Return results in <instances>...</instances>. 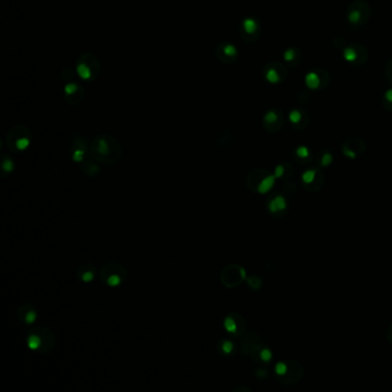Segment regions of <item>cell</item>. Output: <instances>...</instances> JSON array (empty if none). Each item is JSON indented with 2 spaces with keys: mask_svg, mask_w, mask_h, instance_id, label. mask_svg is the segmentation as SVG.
I'll list each match as a JSON object with an SVG mask.
<instances>
[{
  "mask_svg": "<svg viewBox=\"0 0 392 392\" xmlns=\"http://www.w3.org/2000/svg\"><path fill=\"white\" fill-rule=\"evenodd\" d=\"M90 153L95 161L105 165H114L121 159V145L110 135L95 136L90 145Z\"/></svg>",
  "mask_w": 392,
  "mask_h": 392,
  "instance_id": "6da1fadb",
  "label": "cell"
},
{
  "mask_svg": "<svg viewBox=\"0 0 392 392\" xmlns=\"http://www.w3.org/2000/svg\"><path fill=\"white\" fill-rule=\"evenodd\" d=\"M55 335L51 329L46 327H36L28 331L27 345L30 350L45 353L51 351L55 345Z\"/></svg>",
  "mask_w": 392,
  "mask_h": 392,
  "instance_id": "7a4b0ae2",
  "label": "cell"
},
{
  "mask_svg": "<svg viewBox=\"0 0 392 392\" xmlns=\"http://www.w3.org/2000/svg\"><path fill=\"white\" fill-rule=\"evenodd\" d=\"M76 75L84 82H94L101 73V63L99 59L91 52H86L77 58L75 64Z\"/></svg>",
  "mask_w": 392,
  "mask_h": 392,
  "instance_id": "3957f363",
  "label": "cell"
},
{
  "mask_svg": "<svg viewBox=\"0 0 392 392\" xmlns=\"http://www.w3.org/2000/svg\"><path fill=\"white\" fill-rule=\"evenodd\" d=\"M6 144L12 152H22L31 144V132L23 125H14L6 135Z\"/></svg>",
  "mask_w": 392,
  "mask_h": 392,
  "instance_id": "277c9868",
  "label": "cell"
},
{
  "mask_svg": "<svg viewBox=\"0 0 392 392\" xmlns=\"http://www.w3.org/2000/svg\"><path fill=\"white\" fill-rule=\"evenodd\" d=\"M126 277H128V271L121 264H117V262H109L100 270L101 281L110 288L121 285Z\"/></svg>",
  "mask_w": 392,
  "mask_h": 392,
  "instance_id": "5b68a950",
  "label": "cell"
},
{
  "mask_svg": "<svg viewBox=\"0 0 392 392\" xmlns=\"http://www.w3.org/2000/svg\"><path fill=\"white\" fill-rule=\"evenodd\" d=\"M370 17V7L366 1L357 0L348 6L346 11L347 22L353 28H360L368 22Z\"/></svg>",
  "mask_w": 392,
  "mask_h": 392,
  "instance_id": "8992f818",
  "label": "cell"
},
{
  "mask_svg": "<svg viewBox=\"0 0 392 392\" xmlns=\"http://www.w3.org/2000/svg\"><path fill=\"white\" fill-rule=\"evenodd\" d=\"M343 59L350 66L359 67L368 60V50L365 45L359 43H352L343 48Z\"/></svg>",
  "mask_w": 392,
  "mask_h": 392,
  "instance_id": "52a82bcc",
  "label": "cell"
},
{
  "mask_svg": "<svg viewBox=\"0 0 392 392\" xmlns=\"http://www.w3.org/2000/svg\"><path fill=\"white\" fill-rule=\"evenodd\" d=\"M262 76L265 81L271 85H277L283 83L288 77V68L283 63L273 61L267 63L262 69Z\"/></svg>",
  "mask_w": 392,
  "mask_h": 392,
  "instance_id": "ba28073f",
  "label": "cell"
},
{
  "mask_svg": "<svg viewBox=\"0 0 392 392\" xmlns=\"http://www.w3.org/2000/svg\"><path fill=\"white\" fill-rule=\"evenodd\" d=\"M305 84L312 91H319L330 84V75L323 68H314L305 75Z\"/></svg>",
  "mask_w": 392,
  "mask_h": 392,
  "instance_id": "9c48e42d",
  "label": "cell"
},
{
  "mask_svg": "<svg viewBox=\"0 0 392 392\" xmlns=\"http://www.w3.org/2000/svg\"><path fill=\"white\" fill-rule=\"evenodd\" d=\"M239 35L245 43H254L261 35V24L255 17L243 18L239 26Z\"/></svg>",
  "mask_w": 392,
  "mask_h": 392,
  "instance_id": "30bf717a",
  "label": "cell"
},
{
  "mask_svg": "<svg viewBox=\"0 0 392 392\" xmlns=\"http://www.w3.org/2000/svg\"><path fill=\"white\" fill-rule=\"evenodd\" d=\"M244 279L245 271L238 265H229L221 273V282L227 288H236Z\"/></svg>",
  "mask_w": 392,
  "mask_h": 392,
  "instance_id": "8fae6325",
  "label": "cell"
},
{
  "mask_svg": "<svg viewBox=\"0 0 392 392\" xmlns=\"http://www.w3.org/2000/svg\"><path fill=\"white\" fill-rule=\"evenodd\" d=\"M215 55L218 60L223 64H231L239 57V51L237 46L230 42H222L215 48Z\"/></svg>",
  "mask_w": 392,
  "mask_h": 392,
  "instance_id": "7c38bea8",
  "label": "cell"
},
{
  "mask_svg": "<svg viewBox=\"0 0 392 392\" xmlns=\"http://www.w3.org/2000/svg\"><path fill=\"white\" fill-rule=\"evenodd\" d=\"M284 123V116L282 110L277 109H270L262 116V126L268 132H277L281 130Z\"/></svg>",
  "mask_w": 392,
  "mask_h": 392,
  "instance_id": "4fadbf2b",
  "label": "cell"
},
{
  "mask_svg": "<svg viewBox=\"0 0 392 392\" xmlns=\"http://www.w3.org/2000/svg\"><path fill=\"white\" fill-rule=\"evenodd\" d=\"M63 97L64 100L69 105H78L84 99V88L81 83L68 82L63 86Z\"/></svg>",
  "mask_w": 392,
  "mask_h": 392,
  "instance_id": "5bb4252c",
  "label": "cell"
},
{
  "mask_svg": "<svg viewBox=\"0 0 392 392\" xmlns=\"http://www.w3.org/2000/svg\"><path fill=\"white\" fill-rule=\"evenodd\" d=\"M86 153H88V144L82 136L74 137L73 143L70 145V158L74 162L81 163L84 161Z\"/></svg>",
  "mask_w": 392,
  "mask_h": 392,
  "instance_id": "9a60e30c",
  "label": "cell"
},
{
  "mask_svg": "<svg viewBox=\"0 0 392 392\" xmlns=\"http://www.w3.org/2000/svg\"><path fill=\"white\" fill-rule=\"evenodd\" d=\"M289 121L296 130H304L310 125V115L305 110L293 109L289 113Z\"/></svg>",
  "mask_w": 392,
  "mask_h": 392,
  "instance_id": "2e32d148",
  "label": "cell"
},
{
  "mask_svg": "<svg viewBox=\"0 0 392 392\" xmlns=\"http://www.w3.org/2000/svg\"><path fill=\"white\" fill-rule=\"evenodd\" d=\"M224 328L228 332L235 336H238L244 330V321L238 314H230L225 317Z\"/></svg>",
  "mask_w": 392,
  "mask_h": 392,
  "instance_id": "e0dca14e",
  "label": "cell"
},
{
  "mask_svg": "<svg viewBox=\"0 0 392 392\" xmlns=\"http://www.w3.org/2000/svg\"><path fill=\"white\" fill-rule=\"evenodd\" d=\"M18 320L27 326H31L37 319V311L31 304H23L17 310Z\"/></svg>",
  "mask_w": 392,
  "mask_h": 392,
  "instance_id": "ac0fdd59",
  "label": "cell"
},
{
  "mask_svg": "<svg viewBox=\"0 0 392 392\" xmlns=\"http://www.w3.org/2000/svg\"><path fill=\"white\" fill-rule=\"evenodd\" d=\"M77 277L84 283H90L94 280L95 275H97V268L94 264H90V262H85V264L79 265V267L77 268Z\"/></svg>",
  "mask_w": 392,
  "mask_h": 392,
  "instance_id": "d6986e66",
  "label": "cell"
},
{
  "mask_svg": "<svg viewBox=\"0 0 392 392\" xmlns=\"http://www.w3.org/2000/svg\"><path fill=\"white\" fill-rule=\"evenodd\" d=\"M283 60L290 67H297L302 60V53L298 47L291 46L283 52Z\"/></svg>",
  "mask_w": 392,
  "mask_h": 392,
  "instance_id": "ffe728a7",
  "label": "cell"
},
{
  "mask_svg": "<svg viewBox=\"0 0 392 392\" xmlns=\"http://www.w3.org/2000/svg\"><path fill=\"white\" fill-rule=\"evenodd\" d=\"M0 167H1V177H5V176L12 174L15 167L13 159L7 156V154H2Z\"/></svg>",
  "mask_w": 392,
  "mask_h": 392,
  "instance_id": "44dd1931",
  "label": "cell"
},
{
  "mask_svg": "<svg viewBox=\"0 0 392 392\" xmlns=\"http://www.w3.org/2000/svg\"><path fill=\"white\" fill-rule=\"evenodd\" d=\"M82 171L85 175H88L89 177H94L95 175L99 174L100 168H99V166H98L95 162L85 161V162H83Z\"/></svg>",
  "mask_w": 392,
  "mask_h": 392,
  "instance_id": "7402d4cb",
  "label": "cell"
},
{
  "mask_svg": "<svg viewBox=\"0 0 392 392\" xmlns=\"http://www.w3.org/2000/svg\"><path fill=\"white\" fill-rule=\"evenodd\" d=\"M274 183H275V176L266 175V177L262 178V181L260 182V184L258 185L257 190L260 193H266L270 190V188L273 187Z\"/></svg>",
  "mask_w": 392,
  "mask_h": 392,
  "instance_id": "603a6c76",
  "label": "cell"
},
{
  "mask_svg": "<svg viewBox=\"0 0 392 392\" xmlns=\"http://www.w3.org/2000/svg\"><path fill=\"white\" fill-rule=\"evenodd\" d=\"M285 207H286L285 199L281 196L276 197L275 199H273L269 203V209L271 213H275L277 211H283V209H285Z\"/></svg>",
  "mask_w": 392,
  "mask_h": 392,
  "instance_id": "cb8c5ba5",
  "label": "cell"
},
{
  "mask_svg": "<svg viewBox=\"0 0 392 392\" xmlns=\"http://www.w3.org/2000/svg\"><path fill=\"white\" fill-rule=\"evenodd\" d=\"M235 348V345L233 342L228 341V339H223L219 343V350L222 354H231Z\"/></svg>",
  "mask_w": 392,
  "mask_h": 392,
  "instance_id": "d4e9b609",
  "label": "cell"
},
{
  "mask_svg": "<svg viewBox=\"0 0 392 392\" xmlns=\"http://www.w3.org/2000/svg\"><path fill=\"white\" fill-rule=\"evenodd\" d=\"M382 105L385 110L392 112V88L384 92L383 97H382Z\"/></svg>",
  "mask_w": 392,
  "mask_h": 392,
  "instance_id": "484cf974",
  "label": "cell"
},
{
  "mask_svg": "<svg viewBox=\"0 0 392 392\" xmlns=\"http://www.w3.org/2000/svg\"><path fill=\"white\" fill-rule=\"evenodd\" d=\"M310 150L307 149L306 146H298L297 149H296V156L298 157V158L300 159H306L310 157Z\"/></svg>",
  "mask_w": 392,
  "mask_h": 392,
  "instance_id": "4316f807",
  "label": "cell"
},
{
  "mask_svg": "<svg viewBox=\"0 0 392 392\" xmlns=\"http://www.w3.org/2000/svg\"><path fill=\"white\" fill-rule=\"evenodd\" d=\"M315 176H316V172L315 171H307V172H305L304 174H302V181H304V183L310 184L314 181Z\"/></svg>",
  "mask_w": 392,
  "mask_h": 392,
  "instance_id": "83f0119b",
  "label": "cell"
},
{
  "mask_svg": "<svg viewBox=\"0 0 392 392\" xmlns=\"http://www.w3.org/2000/svg\"><path fill=\"white\" fill-rule=\"evenodd\" d=\"M332 162V156L329 152H323L322 157H321V165L322 166H329Z\"/></svg>",
  "mask_w": 392,
  "mask_h": 392,
  "instance_id": "f1b7e54d",
  "label": "cell"
},
{
  "mask_svg": "<svg viewBox=\"0 0 392 392\" xmlns=\"http://www.w3.org/2000/svg\"><path fill=\"white\" fill-rule=\"evenodd\" d=\"M385 76H387L388 81L392 84V59L388 61L387 66H385Z\"/></svg>",
  "mask_w": 392,
  "mask_h": 392,
  "instance_id": "f546056e",
  "label": "cell"
},
{
  "mask_svg": "<svg viewBox=\"0 0 392 392\" xmlns=\"http://www.w3.org/2000/svg\"><path fill=\"white\" fill-rule=\"evenodd\" d=\"M286 369H288V367H286L285 363H277L276 367H275V372L277 375H284L285 374Z\"/></svg>",
  "mask_w": 392,
  "mask_h": 392,
  "instance_id": "4dcf8cb0",
  "label": "cell"
},
{
  "mask_svg": "<svg viewBox=\"0 0 392 392\" xmlns=\"http://www.w3.org/2000/svg\"><path fill=\"white\" fill-rule=\"evenodd\" d=\"M260 358L264 361H269L271 359V352L268 350V348H264L260 352Z\"/></svg>",
  "mask_w": 392,
  "mask_h": 392,
  "instance_id": "1f68e13d",
  "label": "cell"
},
{
  "mask_svg": "<svg viewBox=\"0 0 392 392\" xmlns=\"http://www.w3.org/2000/svg\"><path fill=\"white\" fill-rule=\"evenodd\" d=\"M283 174H284V166L283 165L277 166L274 176H275V177H281V176H283Z\"/></svg>",
  "mask_w": 392,
  "mask_h": 392,
  "instance_id": "d6a6232c",
  "label": "cell"
}]
</instances>
